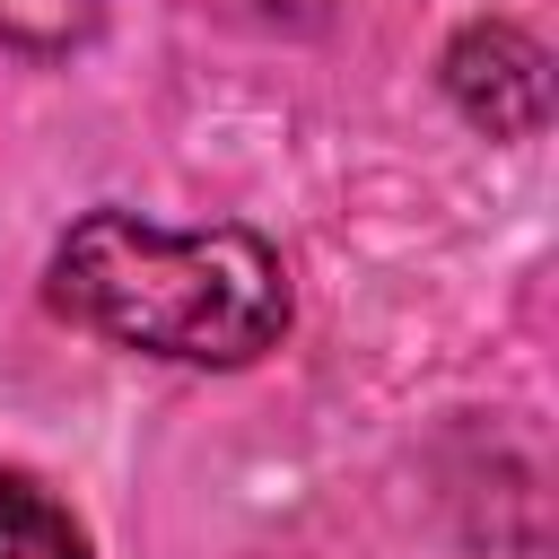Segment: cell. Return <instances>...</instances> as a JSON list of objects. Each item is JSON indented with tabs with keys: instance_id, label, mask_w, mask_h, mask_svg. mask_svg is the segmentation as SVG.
<instances>
[{
	"instance_id": "obj_1",
	"label": "cell",
	"mask_w": 559,
	"mask_h": 559,
	"mask_svg": "<svg viewBox=\"0 0 559 559\" xmlns=\"http://www.w3.org/2000/svg\"><path fill=\"white\" fill-rule=\"evenodd\" d=\"M61 323L175 358V367H245L288 332V271L253 227H157L140 210H87L44 271Z\"/></svg>"
},
{
	"instance_id": "obj_2",
	"label": "cell",
	"mask_w": 559,
	"mask_h": 559,
	"mask_svg": "<svg viewBox=\"0 0 559 559\" xmlns=\"http://www.w3.org/2000/svg\"><path fill=\"white\" fill-rule=\"evenodd\" d=\"M445 96H454V114H463L472 131H489V140H533L542 114H550V52H542L524 26L480 17V26H463V35L445 44Z\"/></svg>"
},
{
	"instance_id": "obj_3",
	"label": "cell",
	"mask_w": 559,
	"mask_h": 559,
	"mask_svg": "<svg viewBox=\"0 0 559 559\" xmlns=\"http://www.w3.org/2000/svg\"><path fill=\"white\" fill-rule=\"evenodd\" d=\"M0 559H87V533L35 480H0Z\"/></svg>"
},
{
	"instance_id": "obj_4",
	"label": "cell",
	"mask_w": 559,
	"mask_h": 559,
	"mask_svg": "<svg viewBox=\"0 0 559 559\" xmlns=\"http://www.w3.org/2000/svg\"><path fill=\"white\" fill-rule=\"evenodd\" d=\"M0 35L9 44H61V35H79V0H0Z\"/></svg>"
}]
</instances>
